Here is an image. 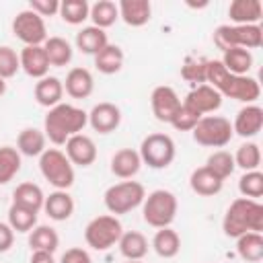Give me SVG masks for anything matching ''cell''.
<instances>
[{
	"label": "cell",
	"instance_id": "cell-1",
	"mask_svg": "<svg viewBox=\"0 0 263 263\" xmlns=\"http://www.w3.org/2000/svg\"><path fill=\"white\" fill-rule=\"evenodd\" d=\"M205 82H210V86L216 88L222 97H228V99H234V101H242L247 105H251L253 101H257L259 95H261L259 82L255 78L230 74L220 64V60H208Z\"/></svg>",
	"mask_w": 263,
	"mask_h": 263
},
{
	"label": "cell",
	"instance_id": "cell-2",
	"mask_svg": "<svg viewBox=\"0 0 263 263\" xmlns=\"http://www.w3.org/2000/svg\"><path fill=\"white\" fill-rule=\"evenodd\" d=\"M86 123H88V113L84 109L68 105V103H60L51 107L49 113L45 115L43 132H45V138L62 146L68 142V138L80 134Z\"/></svg>",
	"mask_w": 263,
	"mask_h": 263
},
{
	"label": "cell",
	"instance_id": "cell-3",
	"mask_svg": "<svg viewBox=\"0 0 263 263\" xmlns=\"http://www.w3.org/2000/svg\"><path fill=\"white\" fill-rule=\"evenodd\" d=\"M222 230L230 238H238L247 232H261L263 230V205L255 199L238 197L226 210L222 220Z\"/></svg>",
	"mask_w": 263,
	"mask_h": 263
},
{
	"label": "cell",
	"instance_id": "cell-4",
	"mask_svg": "<svg viewBox=\"0 0 263 263\" xmlns=\"http://www.w3.org/2000/svg\"><path fill=\"white\" fill-rule=\"evenodd\" d=\"M263 43V29L259 25H220L214 31V45L222 51L232 47L257 49Z\"/></svg>",
	"mask_w": 263,
	"mask_h": 263
},
{
	"label": "cell",
	"instance_id": "cell-5",
	"mask_svg": "<svg viewBox=\"0 0 263 263\" xmlns=\"http://www.w3.org/2000/svg\"><path fill=\"white\" fill-rule=\"evenodd\" d=\"M177 197L166 189H156L144 197V222L154 228H168L177 216Z\"/></svg>",
	"mask_w": 263,
	"mask_h": 263
},
{
	"label": "cell",
	"instance_id": "cell-6",
	"mask_svg": "<svg viewBox=\"0 0 263 263\" xmlns=\"http://www.w3.org/2000/svg\"><path fill=\"white\" fill-rule=\"evenodd\" d=\"M146 197V189L142 183L138 181H121L111 185L105 191V208L119 216V214H127L132 210H136L140 203H144Z\"/></svg>",
	"mask_w": 263,
	"mask_h": 263
},
{
	"label": "cell",
	"instance_id": "cell-7",
	"mask_svg": "<svg viewBox=\"0 0 263 263\" xmlns=\"http://www.w3.org/2000/svg\"><path fill=\"white\" fill-rule=\"evenodd\" d=\"M191 132L193 140L208 148H224L234 136L230 119L222 115H203Z\"/></svg>",
	"mask_w": 263,
	"mask_h": 263
},
{
	"label": "cell",
	"instance_id": "cell-8",
	"mask_svg": "<svg viewBox=\"0 0 263 263\" xmlns=\"http://www.w3.org/2000/svg\"><path fill=\"white\" fill-rule=\"evenodd\" d=\"M39 168H41V175L45 177V181H49L60 191H66L74 183L72 162L58 148H49L39 156Z\"/></svg>",
	"mask_w": 263,
	"mask_h": 263
},
{
	"label": "cell",
	"instance_id": "cell-9",
	"mask_svg": "<svg viewBox=\"0 0 263 263\" xmlns=\"http://www.w3.org/2000/svg\"><path fill=\"white\" fill-rule=\"evenodd\" d=\"M123 230H121V222L115 216H97L92 218L86 228H84V240L88 247H92L95 251H107L113 245L119 242Z\"/></svg>",
	"mask_w": 263,
	"mask_h": 263
},
{
	"label": "cell",
	"instance_id": "cell-10",
	"mask_svg": "<svg viewBox=\"0 0 263 263\" xmlns=\"http://www.w3.org/2000/svg\"><path fill=\"white\" fill-rule=\"evenodd\" d=\"M140 158L150 168H166L177 154L175 142L166 134H150L140 144Z\"/></svg>",
	"mask_w": 263,
	"mask_h": 263
},
{
	"label": "cell",
	"instance_id": "cell-11",
	"mask_svg": "<svg viewBox=\"0 0 263 263\" xmlns=\"http://www.w3.org/2000/svg\"><path fill=\"white\" fill-rule=\"evenodd\" d=\"M12 33L25 45H43L47 41V29L43 18L33 10H21L12 21Z\"/></svg>",
	"mask_w": 263,
	"mask_h": 263
},
{
	"label": "cell",
	"instance_id": "cell-12",
	"mask_svg": "<svg viewBox=\"0 0 263 263\" xmlns=\"http://www.w3.org/2000/svg\"><path fill=\"white\" fill-rule=\"evenodd\" d=\"M150 105H152V113L158 121H164V123H171V119L175 117V113L179 111L181 107V99L179 95L175 92L173 86H156L150 95Z\"/></svg>",
	"mask_w": 263,
	"mask_h": 263
},
{
	"label": "cell",
	"instance_id": "cell-13",
	"mask_svg": "<svg viewBox=\"0 0 263 263\" xmlns=\"http://www.w3.org/2000/svg\"><path fill=\"white\" fill-rule=\"evenodd\" d=\"M183 103H185L187 107H191L193 111H197V113L203 117L205 113H214V111L220 109V105H222V95H220L216 88H212L210 84H197V86L185 97Z\"/></svg>",
	"mask_w": 263,
	"mask_h": 263
},
{
	"label": "cell",
	"instance_id": "cell-14",
	"mask_svg": "<svg viewBox=\"0 0 263 263\" xmlns=\"http://www.w3.org/2000/svg\"><path fill=\"white\" fill-rule=\"evenodd\" d=\"M88 123L99 134H111L121 123V111L113 103H99L88 113Z\"/></svg>",
	"mask_w": 263,
	"mask_h": 263
},
{
	"label": "cell",
	"instance_id": "cell-15",
	"mask_svg": "<svg viewBox=\"0 0 263 263\" xmlns=\"http://www.w3.org/2000/svg\"><path fill=\"white\" fill-rule=\"evenodd\" d=\"M66 156L72 164L90 166L97 160V146H95L92 138H88L84 134H76V136L68 138V142H66Z\"/></svg>",
	"mask_w": 263,
	"mask_h": 263
},
{
	"label": "cell",
	"instance_id": "cell-16",
	"mask_svg": "<svg viewBox=\"0 0 263 263\" xmlns=\"http://www.w3.org/2000/svg\"><path fill=\"white\" fill-rule=\"evenodd\" d=\"M263 127V109L259 105H247L242 107L232 123V132L240 138H253Z\"/></svg>",
	"mask_w": 263,
	"mask_h": 263
},
{
	"label": "cell",
	"instance_id": "cell-17",
	"mask_svg": "<svg viewBox=\"0 0 263 263\" xmlns=\"http://www.w3.org/2000/svg\"><path fill=\"white\" fill-rule=\"evenodd\" d=\"M18 60H21V68L31 78H39L41 80L49 72V62H47L43 45H25L21 55H18Z\"/></svg>",
	"mask_w": 263,
	"mask_h": 263
},
{
	"label": "cell",
	"instance_id": "cell-18",
	"mask_svg": "<svg viewBox=\"0 0 263 263\" xmlns=\"http://www.w3.org/2000/svg\"><path fill=\"white\" fill-rule=\"evenodd\" d=\"M228 16L234 25H257L263 16V4L259 0H232Z\"/></svg>",
	"mask_w": 263,
	"mask_h": 263
},
{
	"label": "cell",
	"instance_id": "cell-19",
	"mask_svg": "<svg viewBox=\"0 0 263 263\" xmlns=\"http://www.w3.org/2000/svg\"><path fill=\"white\" fill-rule=\"evenodd\" d=\"M117 8L123 23L129 27H142L152 16V6L148 0H121Z\"/></svg>",
	"mask_w": 263,
	"mask_h": 263
},
{
	"label": "cell",
	"instance_id": "cell-20",
	"mask_svg": "<svg viewBox=\"0 0 263 263\" xmlns=\"http://www.w3.org/2000/svg\"><path fill=\"white\" fill-rule=\"evenodd\" d=\"M62 84H64V90L72 99H86V97H90V92L95 88L92 74L86 68H72L66 76V82H62Z\"/></svg>",
	"mask_w": 263,
	"mask_h": 263
},
{
	"label": "cell",
	"instance_id": "cell-21",
	"mask_svg": "<svg viewBox=\"0 0 263 263\" xmlns=\"http://www.w3.org/2000/svg\"><path fill=\"white\" fill-rule=\"evenodd\" d=\"M142 166V158L134 148H121L111 158V173L119 179H132L138 175Z\"/></svg>",
	"mask_w": 263,
	"mask_h": 263
},
{
	"label": "cell",
	"instance_id": "cell-22",
	"mask_svg": "<svg viewBox=\"0 0 263 263\" xmlns=\"http://www.w3.org/2000/svg\"><path fill=\"white\" fill-rule=\"evenodd\" d=\"M43 210H45V214H47L51 220L64 222V220H68V218L74 214V199H72V195H70L68 191L55 189L53 193H49V195L45 197Z\"/></svg>",
	"mask_w": 263,
	"mask_h": 263
},
{
	"label": "cell",
	"instance_id": "cell-23",
	"mask_svg": "<svg viewBox=\"0 0 263 263\" xmlns=\"http://www.w3.org/2000/svg\"><path fill=\"white\" fill-rule=\"evenodd\" d=\"M189 185L191 189L197 193V195H203V197H212L216 193L222 191V185L224 181L220 177H216L208 166H199L191 173L189 177Z\"/></svg>",
	"mask_w": 263,
	"mask_h": 263
},
{
	"label": "cell",
	"instance_id": "cell-24",
	"mask_svg": "<svg viewBox=\"0 0 263 263\" xmlns=\"http://www.w3.org/2000/svg\"><path fill=\"white\" fill-rule=\"evenodd\" d=\"M64 97V84L55 76H45L35 84V99L41 107H55L62 103Z\"/></svg>",
	"mask_w": 263,
	"mask_h": 263
},
{
	"label": "cell",
	"instance_id": "cell-25",
	"mask_svg": "<svg viewBox=\"0 0 263 263\" xmlns=\"http://www.w3.org/2000/svg\"><path fill=\"white\" fill-rule=\"evenodd\" d=\"M119 253L127 259V261H142L148 253V240L142 232L138 230H129V232H123L121 238H119Z\"/></svg>",
	"mask_w": 263,
	"mask_h": 263
},
{
	"label": "cell",
	"instance_id": "cell-26",
	"mask_svg": "<svg viewBox=\"0 0 263 263\" xmlns=\"http://www.w3.org/2000/svg\"><path fill=\"white\" fill-rule=\"evenodd\" d=\"M107 43V33L99 27H84L76 33V47L86 55H97Z\"/></svg>",
	"mask_w": 263,
	"mask_h": 263
},
{
	"label": "cell",
	"instance_id": "cell-27",
	"mask_svg": "<svg viewBox=\"0 0 263 263\" xmlns=\"http://www.w3.org/2000/svg\"><path fill=\"white\" fill-rule=\"evenodd\" d=\"M43 201H45V195H43L41 187L35 183H21L12 191V203L27 208L31 212H39L43 208Z\"/></svg>",
	"mask_w": 263,
	"mask_h": 263
},
{
	"label": "cell",
	"instance_id": "cell-28",
	"mask_svg": "<svg viewBox=\"0 0 263 263\" xmlns=\"http://www.w3.org/2000/svg\"><path fill=\"white\" fill-rule=\"evenodd\" d=\"M222 60L220 64L230 72V74H236V76H247V72L251 70L253 66V53L249 49H242V47H232V49H226L222 51Z\"/></svg>",
	"mask_w": 263,
	"mask_h": 263
},
{
	"label": "cell",
	"instance_id": "cell-29",
	"mask_svg": "<svg viewBox=\"0 0 263 263\" xmlns=\"http://www.w3.org/2000/svg\"><path fill=\"white\" fill-rule=\"evenodd\" d=\"M152 249L162 259H173L181 251V238L173 228H158V232L152 238Z\"/></svg>",
	"mask_w": 263,
	"mask_h": 263
},
{
	"label": "cell",
	"instance_id": "cell-30",
	"mask_svg": "<svg viewBox=\"0 0 263 263\" xmlns=\"http://www.w3.org/2000/svg\"><path fill=\"white\" fill-rule=\"evenodd\" d=\"M123 66V49L119 45L107 43L97 55H95V68L101 74H115Z\"/></svg>",
	"mask_w": 263,
	"mask_h": 263
},
{
	"label": "cell",
	"instance_id": "cell-31",
	"mask_svg": "<svg viewBox=\"0 0 263 263\" xmlns=\"http://www.w3.org/2000/svg\"><path fill=\"white\" fill-rule=\"evenodd\" d=\"M236 251L242 261L259 263L263 259V236L261 232H247L236 238Z\"/></svg>",
	"mask_w": 263,
	"mask_h": 263
},
{
	"label": "cell",
	"instance_id": "cell-32",
	"mask_svg": "<svg viewBox=\"0 0 263 263\" xmlns=\"http://www.w3.org/2000/svg\"><path fill=\"white\" fill-rule=\"evenodd\" d=\"M43 49L49 66L62 68L72 62V45L64 37H47V41L43 43Z\"/></svg>",
	"mask_w": 263,
	"mask_h": 263
},
{
	"label": "cell",
	"instance_id": "cell-33",
	"mask_svg": "<svg viewBox=\"0 0 263 263\" xmlns=\"http://www.w3.org/2000/svg\"><path fill=\"white\" fill-rule=\"evenodd\" d=\"M16 146L25 156H41L45 152V134L35 127H25L16 138Z\"/></svg>",
	"mask_w": 263,
	"mask_h": 263
},
{
	"label": "cell",
	"instance_id": "cell-34",
	"mask_svg": "<svg viewBox=\"0 0 263 263\" xmlns=\"http://www.w3.org/2000/svg\"><path fill=\"white\" fill-rule=\"evenodd\" d=\"M88 18L92 21V27H99V29L105 31L107 27L115 25V21L119 18V8L111 0H99L90 6Z\"/></svg>",
	"mask_w": 263,
	"mask_h": 263
},
{
	"label": "cell",
	"instance_id": "cell-35",
	"mask_svg": "<svg viewBox=\"0 0 263 263\" xmlns=\"http://www.w3.org/2000/svg\"><path fill=\"white\" fill-rule=\"evenodd\" d=\"M60 245V236L51 226H35L29 234V247L31 251H45L53 253Z\"/></svg>",
	"mask_w": 263,
	"mask_h": 263
},
{
	"label": "cell",
	"instance_id": "cell-36",
	"mask_svg": "<svg viewBox=\"0 0 263 263\" xmlns=\"http://www.w3.org/2000/svg\"><path fill=\"white\" fill-rule=\"evenodd\" d=\"M21 171V152L12 146L0 148V185H6Z\"/></svg>",
	"mask_w": 263,
	"mask_h": 263
},
{
	"label": "cell",
	"instance_id": "cell-37",
	"mask_svg": "<svg viewBox=\"0 0 263 263\" xmlns=\"http://www.w3.org/2000/svg\"><path fill=\"white\" fill-rule=\"evenodd\" d=\"M90 4L86 0H64L60 2V16L68 25H80L88 18Z\"/></svg>",
	"mask_w": 263,
	"mask_h": 263
},
{
	"label": "cell",
	"instance_id": "cell-38",
	"mask_svg": "<svg viewBox=\"0 0 263 263\" xmlns=\"http://www.w3.org/2000/svg\"><path fill=\"white\" fill-rule=\"evenodd\" d=\"M37 224V212H31L27 208H21L16 203L8 210V226L16 232H31Z\"/></svg>",
	"mask_w": 263,
	"mask_h": 263
},
{
	"label": "cell",
	"instance_id": "cell-39",
	"mask_svg": "<svg viewBox=\"0 0 263 263\" xmlns=\"http://www.w3.org/2000/svg\"><path fill=\"white\" fill-rule=\"evenodd\" d=\"M205 166H208L216 177H220L222 181L228 179V177L234 173V168H236L234 156H232L230 152H226V150H216V152H212V154L208 156Z\"/></svg>",
	"mask_w": 263,
	"mask_h": 263
},
{
	"label": "cell",
	"instance_id": "cell-40",
	"mask_svg": "<svg viewBox=\"0 0 263 263\" xmlns=\"http://www.w3.org/2000/svg\"><path fill=\"white\" fill-rule=\"evenodd\" d=\"M232 156H234V164L240 166L245 173L247 171H257L259 164H261V150L255 142H247V144L238 146L236 154H232Z\"/></svg>",
	"mask_w": 263,
	"mask_h": 263
},
{
	"label": "cell",
	"instance_id": "cell-41",
	"mask_svg": "<svg viewBox=\"0 0 263 263\" xmlns=\"http://www.w3.org/2000/svg\"><path fill=\"white\" fill-rule=\"evenodd\" d=\"M238 191L247 199H255L257 201L263 195V173H259V171H247L238 179Z\"/></svg>",
	"mask_w": 263,
	"mask_h": 263
},
{
	"label": "cell",
	"instance_id": "cell-42",
	"mask_svg": "<svg viewBox=\"0 0 263 263\" xmlns=\"http://www.w3.org/2000/svg\"><path fill=\"white\" fill-rule=\"evenodd\" d=\"M199 119H201V115H199L197 111H193L191 107H187L185 103H181L179 111H177L175 117L171 119V125H173L175 129H179V132H191V129L197 125Z\"/></svg>",
	"mask_w": 263,
	"mask_h": 263
},
{
	"label": "cell",
	"instance_id": "cell-43",
	"mask_svg": "<svg viewBox=\"0 0 263 263\" xmlns=\"http://www.w3.org/2000/svg\"><path fill=\"white\" fill-rule=\"evenodd\" d=\"M21 68V60L16 55V51L8 45H0V78H12Z\"/></svg>",
	"mask_w": 263,
	"mask_h": 263
},
{
	"label": "cell",
	"instance_id": "cell-44",
	"mask_svg": "<svg viewBox=\"0 0 263 263\" xmlns=\"http://www.w3.org/2000/svg\"><path fill=\"white\" fill-rule=\"evenodd\" d=\"M205 70H208V60H187L185 66L181 68V76L189 82H205Z\"/></svg>",
	"mask_w": 263,
	"mask_h": 263
},
{
	"label": "cell",
	"instance_id": "cell-45",
	"mask_svg": "<svg viewBox=\"0 0 263 263\" xmlns=\"http://www.w3.org/2000/svg\"><path fill=\"white\" fill-rule=\"evenodd\" d=\"M29 10L37 12L41 18L43 16H53V14L60 12V2L58 0H31Z\"/></svg>",
	"mask_w": 263,
	"mask_h": 263
},
{
	"label": "cell",
	"instance_id": "cell-46",
	"mask_svg": "<svg viewBox=\"0 0 263 263\" xmlns=\"http://www.w3.org/2000/svg\"><path fill=\"white\" fill-rule=\"evenodd\" d=\"M60 263H92V259H90V255H88L84 249L74 247V249H68V251L62 255Z\"/></svg>",
	"mask_w": 263,
	"mask_h": 263
},
{
	"label": "cell",
	"instance_id": "cell-47",
	"mask_svg": "<svg viewBox=\"0 0 263 263\" xmlns=\"http://www.w3.org/2000/svg\"><path fill=\"white\" fill-rule=\"evenodd\" d=\"M12 242H14V230L8 224L0 222V253H6L12 247Z\"/></svg>",
	"mask_w": 263,
	"mask_h": 263
},
{
	"label": "cell",
	"instance_id": "cell-48",
	"mask_svg": "<svg viewBox=\"0 0 263 263\" xmlns=\"http://www.w3.org/2000/svg\"><path fill=\"white\" fill-rule=\"evenodd\" d=\"M31 263H55V261H53V253L33 251V255H31Z\"/></svg>",
	"mask_w": 263,
	"mask_h": 263
},
{
	"label": "cell",
	"instance_id": "cell-49",
	"mask_svg": "<svg viewBox=\"0 0 263 263\" xmlns=\"http://www.w3.org/2000/svg\"><path fill=\"white\" fill-rule=\"evenodd\" d=\"M4 92H6V82H4L2 78H0V97H2Z\"/></svg>",
	"mask_w": 263,
	"mask_h": 263
},
{
	"label": "cell",
	"instance_id": "cell-50",
	"mask_svg": "<svg viewBox=\"0 0 263 263\" xmlns=\"http://www.w3.org/2000/svg\"><path fill=\"white\" fill-rule=\"evenodd\" d=\"M127 263H142V261H127Z\"/></svg>",
	"mask_w": 263,
	"mask_h": 263
}]
</instances>
